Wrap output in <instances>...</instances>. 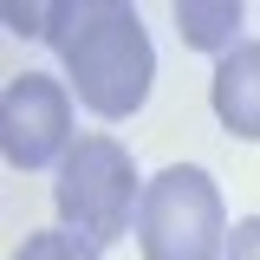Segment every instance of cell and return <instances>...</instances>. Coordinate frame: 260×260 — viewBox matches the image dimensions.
<instances>
[{
	"mask_svg": "<svg viewBox=\"0 0 260 260\" xmlns=\"http://www.w3.org/2000/svg\"><path fill=\"white\" fill-rule=\"evenodd\" d=\"M176 32L195 52L228 59L241 46V0H176Z\"/></svg>",
	"mask_w": 260,
	"mask_h": 260,
	"instance_id": "6",
	"label": "cell"
},
{
	"mask_svg": "<svg viewBox=\"0 0 260 260\" xmlns=\"http://www.w3.org/2000/svg\"><path fill=\"white\" fill-rule=\"evenodd\" d=\"M72 85L46 72H13L0 91V156L13 169H46L72 156Z\"/></svg>",
	"mask_w": 260,
	"mask_h": 260,
	"instance_id": "4",
	"label": "cell"
},
{
	"mask_svg": "<svg viewBox=\"0 0 260 260\" xmlns=\"http://www.w3.org/2000/svg\"><path fill=\"white\" fill-rule=\"evenodd\" d=\"M143 176L130 150L111 137V130H91L72 143V156L59 162V182H52V208H59V228L85 234L91 247H111L137 234V208H143Z\"/></svg>",
	"mask_w": 260,
	"mask_h": 260,
	"instance_id": "2",
	"label": "cell"
},
{
	"mask_svg": "<svg viewBox=\"0 0 260 260\" xmlns=\"http://www.w3.org/2000/svg\"><path fill=\"white\" fill-rule=\"evenodd\" d=\"M228 260H260V215H241L228 234Z\"/></svg>",
	"mask_w": 260,
	"mask_h": 260,
	"instance_id": "8",
	"label": "cell"
},
{
	"mask_svg": "<svg viewBox=\"0 0 260 260\" xmlns=\"http://www.w3.org/2000/svg\"><path fill=\"white\" fill-rule=\"evenodd\" d=\"M208 104H215V117H221L228 137L260 143V39H241L228 59H215Z\"/></svg>",
	"mask_w": 260,
	"mask_h": 260,
	"instance_id": "5",
	"label": "cell"
},
{
	"mask_svg": "<svg viewBox=\"0 0 260 260\" xmlns=\"http://www.w3.org/2000/svg\"><path fill=\"white\" fill-rule=\"evenodd\" d=\"M13 260H104V254L85 234H72V228H46V234H26V247Z\"/></svg>",
	"mask_w": 260,
	"mask_h": 260,
	"instance_id": "7",
	"label": "cell"
},
{
	"mask_svg": "<svg viewBox=\"0 0 260 260\" xmlns=\"http://www.w3.org/2000/svg\"><path fill=\"white\" fill-rule=\"evenodd\" d=\"M46 13L52 7H7V26L26 32V39H46Z\"/></svg>",
	"mask_w": 260,
	"mask_h": 260,
	"instance_id": "9",
	"label": "cell"
},
{
	"mask_svg": "<svg viewBox=\"0 0 260 260\" xmlns=\"http://www.w3.org/2000/svg\"><path fill=\"white\" fill-rule=\"evenodd\" d=\"M46 46L59 52L65 85L91 117H137L150 78H156V46L143 32V13L124 0H52L46 13Z\"/></svg>",
	"mask_w": 260,
	"mask_h": 260,
	"instance_id": "1",
	"label": "cell"
},
{
	"mask_svg": "<svg viewBox=\"0 0 260 260\" xmlns=\"http://www.w3.org/2000/svg\"><path fill=\"white\" fill-rule=\"evenodd\" d=\"M228 208L202 162H169L150 176L137 208V254L143 260H228Z\"/></svg>",
	"mask_w": 260,
	"mask_h": 260,
	"instance_id": "3",
	"label": "cell"
}]
</instances>
